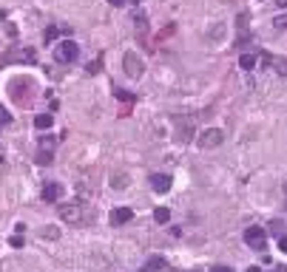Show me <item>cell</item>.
Returning a JSON list of instances; mask_svg holds the SVG:
<instances>
[{"instance_id": "obj_1", "label": "cell", "mask_w": 287, "mask_h": 272, "mask_svg": "<svg viewBox=\"0 0 287 272\" xmlns=\"http://www.w3.org/2000/svg\"><path fill=\"white\" fill-rule=\"evenodd\" d=\"M80 57V46L74 40H60L54 46V60L57 62H74Z\"/></svg>"}, {"instance_id": "obj_2", "label": "cell", "mask_w": 287, "mask_h": 272, "mask_svg": "<svg viewBox=\"0 0 287 272\" xmlns=\"http://www.w3.org/2000/svg\"><path fill=\"white\" fill-rule=\"evenodd\" d=\"M57 213H60L63 221L77 224L80 218H83V204H80V201H57Z\"/></svg>"}, {"instance_id": "obj_3", "label": "cell", "mask_w": 287, "mask_h": 272, "mask_svg": "<svg viewBox=\"0 0 287 272\" xmlns=\"http://www.w3.org/2000/svg\"><path fill=\"white\" fill-rule=\"evenodd\" d=\"M222 142H225V131H222V128H208V131L199 133L196 145L205 148V151H211V148H219Z\"/></svg>"}, {"instance_id": "obj_4", "label": "cell", "mask_w": 287, "mask_h": 272, "mask_svg": "<svg viewBox=\"0 0 287 272\" xmlns=\"http://www.w3.org/2000/svg\"><path fill=\"white\" fill-rule=\"evenodd\" d=\"M54 148H57L54 136H43L40 145H37V164H51L54 162Z\"/></svg>"}, {"instance_id": "obj_5", "label": "cell", "mask_w": 287, "mask_h": 272, "mask_svg": "<svg viewBox=\"0 0 287 272\" xmlns=\"http://www.w3.org/2000/svg\"><path fill=\"white\" fill-rule=\"evenodd\" d=\"M244 244L264 253V249H267V233H264L262 227H247V230H244Z\"/></svg>"}, {"instance_id": "obj_6", "label": "cell", "mask_w": 287, "mask_h": 272, "mask_svg": "<svg viewBox=\"0 0 287 272\" xmlns=\"http://www.w3.org/2000/svg\"><path fill=\"white\" fill-rule=\"evenodd\" d=\"M122 68H125V74H128V77H134V79H140V77H142V71H145L142 60L134 54V51H128V54L122 57Z\"/></svg>"}, {"instance_id": "obj_7", "label": "cell", "mask_w": 287, "mask_h": 272, "mask_svg": "<svg viewBox=\"0 0 287 272\" xmlns=\"http://www.w3.org/2000/svg\"><path fill=\"white\" fill-rule=\"evenodd\" d=\"M40 196H43V201H49V204H57V201L63 199V184L60 181H46Z\"/></svg>"}, {"instance_id": "obj_8", "label": "cell", "mask_w": 287, "mask_h": 272, "mask_svg": "<svg viewBox=\"0 0 287 272\" xmlns=\"http://www.w3.org/2000/svg\"><path fill=\"white\" fill-rule=\"evenodd\" d=\"M151 187L157 190V193H168V190H171V184H174V179L168 173H151Z\"/></svg>"}, {"instance_id": "obj_9", "label": "cell", "mask_w": 287, "mask_h": 272, "mask_svg": "<svg viewBox=\"0 0 287 272\" xmlns=\"http://www.w3.org/2000/svg\"><path fill=\"white\" fill-rule=\"evenodd\" d=\"M131 218H134V210H131V207H114V210H111V224H114V227L128 224Z\"/></svg>"}, {"instance_id": "obj_10", "label": "cell", "mask_w": 287, "mask_h": 272, "mask_svg": "<svg viewBox=\"0 0 287 272\" xmlns=\"http://www.w3.org/2000/svg\"><path fill=\"white\" fill-rule=\"evenodd\" d=\"M51 125H54V116H51V114H40V116H34V128H40V131H49Z\"/></svg>"}, {"instance_id": "obj_11", "label": "cell", "mask_w": 287, "mask_h": 272, "mask_svg": "<svg viewBox=\"0 0 287 272\" xmlns=\"http://www.w3.org/2000/svg\"><path fill=\"white\" fill-rule=\"evenodd\" d=\"M154 221H157V224H168V221H171V210H168V207H157V210H154Z\"/></svg>"}, {"instance_id": "obj_12", "label": "cell", "mask_w": 287, "mask_h": 272, "mask_svg": "<svg viewBox=\"0 0 287 272\" xmlns=\"http://www.w3.org/2000/svg\"><path fill=\"white\" fill-rule=\"evenodd\" d=\"M256 62H259V60H256L253 54H242V57H239V66H242V71H251Z\"/></svg>"}, {"instance_id": "obj_13", "label": "cell", "mask_w": 287, "mask_h": 272, "mask_svg": "<svg viewBox=\"0 0 287 272\" xmlns=\"http://www.w3.org/2000/svg\"><path fill=\"white\" fill-rule=\"evenodd\" d=\"M273 66H276V74H279V77H287V60H284V57L273 60Z\"/></svg>"}, {"instance_id": "obj_14", "label": "cell", "mask_w": 287, "mask_h": 272, "mask_svg": "<svg viewBox=\"0 0 287 272\" xmlns=\"http://www.w3.org/2000/svg\"><path fill=\"white\" fill-rule=\"evenodd\" d=\"M273 26H276V29H279V31H284V29H287V14H281V17H276V20H273Z\"/></svg>"}, {"instance_id": "obj_15", "label": "cell", "mask_w": 287, "mask_h": 272, "mask_svg": "<svg viewBox=\"0 0 287 272\" xmlns=\"http://www.w3.org/2000/svg\"><path fill=\"white\" fill-rule=\"evenodd\" d=\"M9 119H12V116H9V111L3 108V105H0V125H6Z\"/></svg>"}, {"instance_id": "obj_16", "label": "cell", "mask_w": 287, "mask_h": 272, "mask_svg": "<svg viewBox=\"0 0 287 272\" xmlns=\"http://www.w3.org/2000/svg\"><path fill=\"white\" fill-rule=\"evenodd\" d=\"M159 266H165V264H162V258H154V261H148V269H159Z\"/></svg>"}, {"instance_id": "obj_17", "label": "cell", "mask_w": 287, "mask_h": 272, "mask_svg": "<svg viewBox=\"0 0 287 272\" xmlns=\"http://www.w3.org/2000/svg\"><path fill=\"white\" fill-rule=\"evenodd\" d=\"M12 247H23V236H12Z\"/></svg>"}, {"instance_id": "obj_18", "label": "cell", "mask_w": 287, "mask_h": 272, "mask_svg": "<svg viewBox=\"0 0 287 272\" xmlns=\"http://www.w3.org/2000/svg\"><path fill=\"white\" fill-rule=\"evenodd\" d=\"M279 249H281V253H287V236L279 238Z\"/></svg>"}, {"instance_id": "obj_19", "label": "cell", "mask_w": 287, "mask_h": 272, "mask_svg": "<svg viewBox=\"0 0 287 272\" xmlns=\"http://www.w3.org/2000/svg\"><path fill=\"white\" fill-rule=\"evenodd\" d=\"M54 37H57V29H49V31H46V40H49V43L54 40Z\"/></svg>"}, {"instance_id": "obj_20", "label": "cell", "mask_w": 287, "mask_h": 272, "mask_svg": "<svg viewBox=\"0 0 287 272\" xmlns=\"http://www.w3.org/2000/svg\"><path fill=\"white\" fill-rule=\"evenodd\" d=\"M211 272H233V269H231V266H214Z\"/></svg>"}, {"instance_id": "obj_21", "label": "cell", "mask_w": 287, "mask_h": 272, "mask_svg": "<svg viewBox=\"0 0 287 272\" xmlns=\"http://www.w3.org/2000/svg\"><path fill=\"white\" fill-rule=\"evenodd\" d=\"M108 3H114V6H125L128 0H108Z\"/></svg>"}, {"instance_id": "obj_22", "label": "cell", "mask_w": 287, "mask_h": 272, "mask_svg": "<svg viewBox=\"0 0 287 272\" xmlns=\"http://www.w3.org/2000/svg\"><path fill=\"white\" fill-rule=\"evenodd\" d=\"M276 6H279V9H287V0H276Z\"/></svg>"}, {"instance_id": "obj_23", "label": "cell", "mask_w": 287, "mask_h": 272, "mask_svg": "<svg viewBox=\"0 0 287 272\" xmlns=\"http://www.w3.org/2000/svg\"><path fill=\"white\" fill-rule=\"evenodd\" d=\"M244 272H262V269H259V266H247Z\"/></svg>"}, {"instance_id": "obj_24", "label": "cell", "mask_w": 287, "mask_h": 272, "mask_svg": "<svg viewBox=\"0 0 287 272\" xmlns=\"http://www.w3.org/2000/svg\"><path fill=\"white\" fill-rule=\"evenodd\" d=\"M0 164H3V156H0Z\"/></svg>"}, {"instance_id": "obj_25", "label": "cell", "mask_w": 287, "mask_h": 272, "mask_svg": "<svg viewBox=\"0 0 287 272\" xmlns=\"http://www.w3.org/2000/svg\"><path fill=\"white\" fill-rule=\"evenodd\" d=\"M142 272H148V269H142Z\"/></svg>"}, {"instance_id": "obj_26", "label": "cell", "mask_w": 287, "mask_h": 272, "mask_svg": "<svg viewBox=\"0 0 287 272\" xmlns=\"http://www.w3.org/2000/svg\"><path fill=\"white\" fill-rule=\"evenodd\" d=\"M279 272H281V269H279Z\"/></svg>"}]
</instances>
